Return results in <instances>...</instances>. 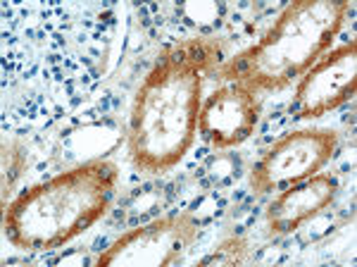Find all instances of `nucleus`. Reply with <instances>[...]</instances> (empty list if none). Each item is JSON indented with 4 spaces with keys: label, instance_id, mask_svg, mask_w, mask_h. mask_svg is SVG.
<instances>
[{
    "label": "nucleus",
    "instance_id": "obj_5",
    "mask_svg": "<svg viewBox=\"0 0 357 267\" xmlns=\"http://www.w3.org/2000/svg\"><path fill=\"white\" fill-rule=\"evenodd\" d=\"M200 222L193 210L172 212L119 236L110 248L98 255L96 265L110 267H165L174 265L193 246Z\"/></svg>",
    "mask_w": 357,
    "mask_h": 267
},
{
    "label": "nucleus",
    "instance_id": "obj_8",
    "mask_svg": "<svg viewBox=\"0 0 357 267\" xmlns=\"http://www.w3.org/2000/svg\"><path fill=\"white\" fill-rule=\"evenodd\" d=\"M338 191V179L331 174H312L301 184L279 191L267 205V227L272 234H293L305 222H310L317 215H321L326 208L333 205Z\"/></svg>",
    "mask_w": 357,
    "mask_h": 267
},
{
    "label": "nucleus",
    "instance_id": "obj_6",
    "mask_svg": "<svg viewBox=\"0 0 357 267\" xmlns=\"http://www.w3.org/2000/svg\"><path fill=\"white\" fill-rule=\"evenodd\" d=\"M357 91V41L326 50L298 81L289 115L317 120L348 103Z\"/></svg>",
    "mask_w": 357,
    "mask_h": 267
},
{
    "label": "nucleus",
    "instance_id": "obj_9",
    "mask_svg": "<svg viewBox=\"0 0 357 267\" xmlns=\"http://www.w3.org/2000/svg\"><path fill=\"white\" fill-rule=\"evenodd\" d=\"M248 260V243L241 236H229L210 255H205L200 265H243Z\"/></svg>",
    "mask_w": 357,
    "mask_h": 267
},
{
    "label": "nucleus",
    "instance_id": "obj_4",
    "mask_svg": "<svg viewBox=\"0 0 357 267\" xmlns=\"http://www.w3.org/2000/svg\"><path fill=\"white\" fill-rule=\"evenodd\" d=\"M338 150L333 129H298L281 136L250 170V191L267 196L317 174Z\"/></svg>",
    "mask_w": 357,
    "mask_h": 267
},
{
    "label": "nucleus",
    "instance_id": "obj_2",
    "mask_svg": "<svg viewBox=\"0 0 357 267\" xmlns=\"http://www.w3.org/2000/svg\"><path fill=\"white\" fill-rule=\"evenodd\" d=\"M119 182L112 160H89L22 191L3 208L10 243L26 251L60 248L107 212Z\"/></svg>",
    "mask_w": 357,
    "mask_h": 267
},
{
    "label": "nucleus",
    "instance_id": "obj_3",
    "mask_svg": "<svg viewBox=\"0 0 357 267\" xmlns=\"http://www.w3.org/2000/svg\"><path fill=\"white\" fill-rule=\"evenodd\" d=\"M348 13V0H296L286 5L257 43L222 62L215 77L227 84H243L257 96L289 89L331 50Z\"/></svg>",
    "mask_w": 357,
    "mask_h": 267
},
{
    "label": "nucleus",
    "instance_id": "obj_7",
    "mask_svg": "<svg viewBox=\"0 0 357 267\" xmlns=\"http://www.w3.org/2000/svg\"><path fill=\"white\" fill-rule=\"evenodd\" d=\"M262 115V101L243 84H224L203 101L198 134L215 150L241 146L252 136Z\"/></svg>",
    "mask_w": 357,
    "mask_h": 267
},
{
    "label": "nucleus",
    "instance_id": "obj_10",
    "mask_svg": "<svg viewBox=\"0 0 357 267\" xmlns=\"http://www.w3.org/2000/svg\"><path fill=\"white\" fill-rule=\"evenodd\" d=\"M15 160V146H8L5 143L3 146V208L8 205V196L13 194V187H15V182L20 179V174H22V167H24V160H20V162H13Z\"/></svg>",
    "mask_w": 357,
    "mask_h": 267
},
{
    "label": "nucleus",
    "instance_id": "obj_1",
    "mask_svg": "<svg viewBox=\"0 0 357 267\" xmlns=\"http://www.w3.org/2000/svg\"><path fill=\"white\" fill-rule=\"evenodd\" d=\"M220 45L188 38L165 50L141 89L129 120V155L136 170L165 174L193 146L205 77L217 69Z\"/></svg>",
    "mask_w": 357,
    "mask_h": 267
}]
</instances>
